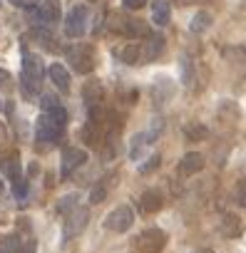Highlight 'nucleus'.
<instances>
[{"instance_id":"1","label":"nucleus","mask_w":246,"mask_h":253,"mask_svg":"<svg viewBox=\"0 0 246 253\" xmlns=\"http://www.w3.org/2000/svg\"><path fill=\"white\" fill-rule=\"evenodd\" d=\"M43 75H45V67H43V60L40 55L30 52V50H23V75H20V84H23V92L28 97H35L38 89H40V82H43Z\"/></svg>"},{"instance_id":"2","label":"nucleus","mask_w":246,"mask_h":253,"mask_svg":"<svg viewBox=\"0 0 246 253\" xmlns=\"http://www.w3.org/2000/svg\"><path fill=\"white\" fill-rule=\"evenodd\" d=\"M164 246H167V233L162 228H147L132 241V248L137 253H159Z\"/></svg>"},{"instance_id":"3","label":"nucleus","mask_w":246,"mask_h":253,"mask_svg":"<svg viewBox=\"0 0 246 253\" xmlns=\"http://www.w3.org/2000/svg\"><path fill=\"white\" fill-rule=\"evenodd\" d=\"M132 223H135V211L130 206H117L104 216V228L112 233H125L132 228Z\"/></svg>"},{"instance_id":"4","label":"nucleus","mask_w":246,"mask_h":253,"mask_svg":"<svg viewBox=\"0 0 246 253\" xmlns=\"http://www.w3.org/2000/svg\"><path fill=\"white\" fill-rule=\"evenodd\" d=\"M30 20L38 23L40 28H48L60 20V3L57 0H43V3L30 8Z\"/></svg>"},{"instance_id":"5","label":"nucleus","mask_w":246,"mask_h":253,"mask_svg":"<svg viewBox=\"0 0 246 253\" xmlns=\"http://www.w3.org/2000/svg\"><path fill=\"white\" fill-rule=\"evenodd\" d=\"M87 18H90L87 5H82V3L75 5L65 18V35L67 38H82L85 30H87Z\"/></svg>"},{"instance_id":"6","label":"nucleus","mask_w":246,"mask_h":253,"mask_svg":"<svg viewBox=\"0 0 246 253\" xmlns=\"http://www.w3.org/2000/svg\"><path fill=\"white\" fill-rule=\"evenodd\" d=\"M67 60L72 62V67H75L80 75H87V72H92V67H95V52H92L90 45H82V42L67 47Z\"/></svg>"},{"instance_id":"7","label":"nucleus","mask_w":246,"mask_h":253,"mask_svg":"<svg viewBox=\"0 0 246 253\" xmlns=\"http://www.w3.org/2000/svg\"><path fill=\"white\" fill-rule=\"evenodd\" d=\"M87 162V152L85 149H77V147H67L62 152V162H60V176L62 179H70L75 169H80L82 164Z\"/></svg>"},{"instance_id":"8","label":"nucleus","mask_w":246,"mask_h":253,"mask_svg":"<svg viewBox=\"0 0 246 253\" xmlns=\"http://www.w3.org/2000/svg\"><path fill=\"white\" fill-rule=\"evenodd\" d=\"M87 218H90V211L87 209H72L70 211V218L65 221V228H62V236H65V241H70V238H75L77 233H82L85 231V226H87Z\"/></svg>"},{"instance_id":"9","label":"nucleus","mask_w":246,"mask_h":253,"mask_svg":"<svg viewBox=\"0 0 246 253\" xmlns=\"http://www.w3.org/2000/svg\"><path fill=\"white\" fill-rule=\"evenodd\" d=\"M60 132H62V126H57V124L48 117V112H43V114L38 117V124H35V139H38V142H57Z\"/></svg>"},{"instance_id":"10","label":"nucleus","mask_w":246,"mask_h":253,"mask_svg":"<svg viewBox=\"0 0 246 253\" xmlns=\"http://www.w3.org/2000/svg\"><path fill=\"white\" fill-rule=\"evenodd\" d=\"M48 75H50L52 84H55L62 94H67V92H70V75H67V70H65L60 62L50 65V67H48Z\"/></svg>"},{"instance_id":"11","label":"nucleus","mask_w":246,"mask_h":253,"mask_svg":"<svg viewBox=\"0 0 246 253\" xmlns=\"http://www.w3.org/2000/svg\"><path fill=\"white\" fill-rule=\"evenodd\" d=\"M201 169H204V157L197 154V152L184 154V159L179 162V171H182L184 176H194V174L201 171Z\"/></svg>"},{"instance_id":"12","label":"nucleus","mask_w":246,"mask_h":253,"mask_svg":"<svg viewBox=\"0 0 246 253\" xmlns=\"http://www.w3.org/2000/svg\"><path fill=\"white\" fill-rule=\"evenodd\" d=\"M162 206H164V199H162V194H159L157 189L145 191L142 199H140V209H142L145 213H157Z\"/></svg>"},{"instance_id":"13","label":"nucleus","mask_w":246,"mask_h":253,"mask_svg":"<svg viewBox=\"0 0 246 253\" xmlns=\"http://www.w3.org/2000/svg\"><path fill=\"white\" fill-rule=\"evenodd\" d=\"M162 50H164V38H162V35H149L147 42H145V47L140 50V57H142L145 62H149V60H154Z\"/></svg>"},{"instance_id":"14","label":"nucleus","mask_w":246,"mask_h":253,"mask_svg":"<svg viewBox=\"0 0 246 253\" xmlns=\"http://www.w3.org/2000/svg\"><path fill=\"white\" fill-rule=\"evenodd\" d=\"M152 20L159 28H164L172 20V8H169L167 0H154V3H152Z\"/></svg>"},{"instance_id":"15","label":"nucleus","mask_w":246,"mask_h":253,"mask_svg":"<svg viewBox=\"0 0 246 253\" xmlns=\"http://www.w3.org/2000/svg\"><path fill=\"white\" fill-rule=\"evenodd\" d=\"M206 28H211V15H209L206 10H201V13L194 15V20H192V30H194V33H204Z\"/></svg>"},{"instance_id":"16","label":"nucleus","mask_w":246,"mask_h":253,"mask_svg":"<svg viewBox=\"0 0 246 253\" xmlns=\"http://www.w3.org/2000/svg\"><path fill=\"white\" fill-rule=\"evenodd\" d=\"M48 117H50L57 126H62V129H65V124H67V112H65V107H62V104H57V107L48 109Z\"/></svg>"},{"instance_id":"17","label":"nucleus","mask_w":246,"mask_h":253,"mask_svg":"<svg viewBox=\"0 0 246 253\" xmlns=\"http://www.w3.org/2000/svg\"><path fill=\"white\" fill-rule=\"evenodd\" d=\"M20 251V236H8L0 241V253H18Z\"/></svg>"},{"instance_id":"18","label":"nucleus","mask_w":246,"mask_h":253,"mask_svg":"<svg viewBox=\"0 0 246 253\" xmlns=\"http://www.w3.org/2000/svg\"><path fill=\"white\" fill-rule=\"evenodd\" d=\"M159 164H162V157H159V154H149L147 162L140 164V174H152V171L159 169Z\"/></svg>"},{"instance_id":"19","label":"nucleus","mask_w":246,"mask_h":253,"mask_svg":"<svg viewBox=\"0 0 246 253\" xmlns=\"http://www.w3.org/2000/svg\"><path fill=\"white\" fill-rule=\"evenodd\" d=\"M184 132H187V137L194 139V142H197V137H199V139H206V137H209V129H206V126H201V124H189Z\"/></svg>"},{"instance_id":"20","label":"nucleus","mask_w":246,"mask_h":253,"mask_svg":"<svg viewBox=\"0 0 246 253\" xmlns=\"http://www.w3.org/2000/svg\"><path fill=\"white\" fill-rule=\"evenodd\" d=\"M77 199H80L77 194H67V196L57 204V213H67V211H72V209L77 206Z\"/></svg>"},{"instance_id":"21","label":"nucleus","mask_w":246,"mask_h":253,"mask_svg":"<svg viewBox=\"0 0 246 253\" xmlns=\"http://www.w3.org/2000/svg\"><path fill=\"white\" fill-rule=\"evenodd\" d=\"M119 57L132 65V62L140 60V47H137V45H130V47H125V50H119Z\"/></svg>"},{"instance_id":"22","label":"nucleus","mask_w":246,"mask_h":253,"mask_svg":"<svg viewBox=\"0 0 246 253\" xmlns=\"http://www.w3.org/2000/svg\"><path fill=\"white\" fill-rule=\"evenodd\" d=\"M57 104H60V102H57V97H55V94H50V92L40 97V107H43V112H48V109H52V107H57Z\"/></svg>"},{"instance_id":"23","label":"nucleus","mask_w":246,"mask_h":253,"mask_svg":"<svg viewBox=\"0 0 246 253\" xmlns=\"http://www.w3.org/2000/svg\"><path fill=\"white\" fill-rule=\"evenodd\" d=\"M13 194H15V199H25V196H28V181H25L23 176L15 181V186H13Z\"/></svg>"},{"instance_id":"24","label":"nucleus","mask_w":246,"mask_h":253,"mask_svg":"<svg viewBox=\"0 0 246 253\" xmlns=\"http://www.w3.org/2000/svg\"><path fill=\"white\" fill-rule=\"evenodd\" d=\"M104 196H107V186L102 184V186H95V189H92L90 201H92V204H102V201H104Z\"/></svg>"},{"instance_id":"25","label":"nucleus","mask_w":246,"mask_h":253,"mask_svg":"<svg viewBox=\"0 0 246 253\" xmlns=\"http://www.w3.org/2000/svg\"><path fill=\"white\" fill-rule=\"evenodd\" d=\"M182 82H184V84L192 82V65H189V57H182Z\"/></svg>"},{"instance_id":"26","label":"nucleus","mask_w":246,"mask_h":253,"mask_svg":"<svg viewBox=\"0 0 246 253\" xmlns=\"http://www.w3.org/2000/svg\"><path fill=\"white\" fill-rule=\"evenodd\" d=\"M122 3H125L127 10H140V8L147 5V0H122Z\"/></svg>"},{"instance_id":"27","label":"nucleus","mask_w":246,"mask_h":253,"mask_svg":"<svg viewBox=\"0 0 246 253\" xmlns=\"http://www.w3.org/2000/svg\"><path fill=\"white\" fill-rule=\"evenodd\" d=\"M0 87H3V89H10V87H13V82H10V75H8L5 70H0Z\"/></svg>"},{"instance_id":"28","label":"nucleus","mask_w":246,"mask_h":253,"mask_svg":"<svg viewBox=\"0 0 246 253\" xmlns=\"http://www.w3.org/2000/svg\"><path fill=\"white\" fill-rule=\"evenodd\" d=\"M10 3L15 8H33V5H38V0H10Z\"/></svg>"},{"instance_id":"29","label":"nucleus","mask_w":246,"mask_h":253,"mask_svg":"<svg viewBox=\"0 0 246 253\" xmlns=\"http://www.w3.org/2000/svg\"><path fill=\"white\" fill-rule=\"evenodd\" d=\"M5 139H8V129H5V124L0 122V144H3Z\"/></svg>"},{"instance_id":"30","label":"nucleus","mask_w":246,"mask_h":253,"mask_svg":"<svg viewBox=\"0 0 246 253\" xmlns=\"http://www.w3.org/2000/svg\"><path fill=\"white\" fill-rule=\"evenodd\" d=\"M0 191H3V179H0Z\"/></svg>"},{"instance_id":"31","label":"nucleus","mask_w":246,"mask_h":253,"mask_svg":"<svg viewBox=\"0 0 246 253\" xmlns=\"http://www.w3.org/2000/svg\"><path fill=\"white\" fill-rule=\"evenodd\" d=\"M0 109H3V99H0Z\"/></svg>"}]
</instances>
